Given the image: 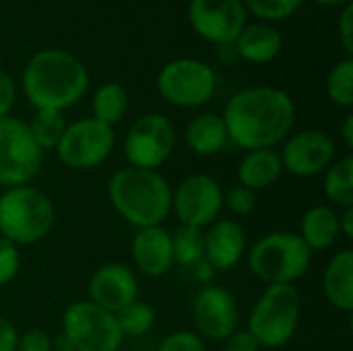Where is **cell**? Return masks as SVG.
<instances>
[{"mask_svg": "<svg viewBox=\"0 0 353 351\" xmlns=\"http://www.w3.org/2000/svg\"><path fill=\"white\" fill-rule=\"evenodd\" d=\"M221 118L230 143L240 149H275L292 134L296 103L283 89L259 85L238 91L225 103Z\"/></svg>", "mask_w": 353, "mask_h": 351, "instance_id": "1", "label": "cell"}, {"mask_svg": "<svg viewBox=\"0 0 353 351\" xmlns=\"http://www.w3.org/2000/svg\"><path fill=\"white\" fill-rule=\"evenodd\" d=\"M89 89L87 66L66 50H39L23 68V91L35 110L64 112Z\"/></svg>", "mask_w": 353, "mask_h": 351, "instance_id": "2", "label": "cell"}, {"mask_svg": "<svg viewBox=\"0 0 353 351\" xmlns=\"http://www.w3.org/2000/svg\"><path fill=\"white\" fill-rule=\"evenodd\" d=\"M114 211L132 228L161 225L172 213V186L157 170L122 168L108 182Z\"/></svg>", "mask_w": 353, "mask_h": 351, "instance_id": "3", "label": "cell"}, {"mask_svg": "<svg viewBox=\"0 0 353 351\" xmlns=\"http://www.w3.org/2000/svg\"><path fill=\"white\" fill-rule=\"evenodd\" d=\"M56 221L52 199L37 186L23 184L4 188L0 194V238L17 246L43 240Z\"/></svg>", "mask_w": 353, "mask_h": 351, "instance_id": "4", "label": "cell"}, {"mask_svg": "<svg viewBox=\"0 0 353 351\" xmlns=\"http://www.w3.org/2000/svg\"><path fill=\"white\" fill-rule=\"evenodd\" d=\"M250 273L267 285H294L312 265V250L298 232H271L246 250Z\"/></svg>", "mask_w": 353, "mask_h": 351, "instance_id": "5", "label": "cell"}, {"mask_svg": "<svg viewBox=\"0 0 353 351\" xmlns=\"http://www.w3.org/2000/svg\"><path fill=\"white\" fill-rule=\"evenodd\" d=\"M302 319V298L296 285H267L254 302L246 331L259 341L261 348L281 350L285 348Z\"/></svg>", "mask_w": 353, "mask_h": 351, "instance_id": "6", "label": "cell"}, {"mask_svg": "<svg viewBox=\"0 0 353 351\" xmlns=\"http://www.w3.org/2000/svg\"><path fill=\"white\" fill-rule=\"evenodd\" d=\"M217 89L215 70L196 58H178L168 62L157 74L159 95L176 108H201L209 103Z\"/></svg>", "mask_w": 353, "mask_h": 351, "instance_id": "7", "label": "cell"}, {"mask_svg": "<svg viewBox=\"0 0 353 351\" xmlns=\"http://www.w3.org/2000/svg\"><path fill=\"white\" fill-rule=\"evenodd\" d=\"M43 163V151L33 141L27 122L0 118V186L12 188L31 184Z\"/></svg>", "mask_w": 353, "mask_h": 351, "instance_id": "8", "label": "cell"}, {"mask_svg": "<svg viewBox=\"0 0 353 351\" xmlns=\"http://www.w3.org/2000/svg\"><path fill=\"white\" fill-rule=\"evenodd\" d=\"M62 333L70 339L74 351H118L124 339L116 314L89 300L72 302L64 310Z\"/></svg>", "mask_w": 353, "mask_h": 351, "instance_id": "9", "label": "cell"}, {"mask_svg": "<svg viewBox=\"0 0 353 351\" xmlns=\"http://www.w3.org/2000/svg\"><path fill=\"white\" fill-rule=\"evenodd\" d=\"M114 147L116 132L112 126L95 118H81L72 124H66L56 153L66 168L85 172L101 166L112 155Z\"/></svg>", "mask_w": 353, "mask_h": 351, "instance_id": "10", "label": "cell"}, {"mask_svg": "<svg viewBox=\"0 0 353 351\" xmlns=\"http://www.w3.org/2000/svg\"><path fill=\"white\" fill-rule=\"evenodd\" d=\"M174 147L176 130L170 118L155 112L139 116L124 137V155L128 166L141 170L161 168L172 157Z\"/></svg>", "mask_w": 353, "mask_h": 351, "instance_id": "11", "label": "cell"}, {"mask_svg": "<svg viewBox=\"0 0 353 351\" xmlns=\"http://www.w3.org/2000/svg\"><path fill=\"white\" fill-rule=\"evenodd\" d=\"M172 211L180 225L209 228L221 217L223 190L209 174H190L172 190Z\"/></svg>", "mask_w": 353, "mask_h": 351, "instance_id": "12", "label": "cell"}, {"mask_svg": "<svg viewBox=\"0 0 353 351\" xmlns=\"http://www.w3.org/2000/svg\"><path fill=\"white\" fill-rule=\"evenodd\" d=\"M194 333L203 339L225 341L240 325V310L234 294L221 285H203L190 304Z\"/></svg>", "mask_w": 353, "mask_h": 351, "instance_id": "13", "label": "cell"}, {"mask_svg": "<svg viewBox=\"0 0 353 351\" xmlns=\"http://www.w3.org/2000/svg\"><path fill=\"white\" fill-rule=\"evenodd\" d=\"M188 21L203 39L232 46L246 25V8L242 0H190Z\"/></svg>", "mask_w": 353, "mask_h": 351, "instance_id": "14", "label": "cell"}, {"mask_svg": "<svg viewBox=\"0 0 353 351\" xmlns=\"http://www.w3.org/2000/svg\"><path fill=\"white\" fill-rule=\"evenodd\" d=\"M335 141L319 128H304L283 141L281 163L283 170L298 178H312L325 174L335 161Z\"/></svg>", "mask_w": 353, "mask_h": 351, "instance_id": "15", "label": "cell"}, {"mask_svg": "<svg viewBox=\"0 0 353 351\" xmlns=\"http://www.w3.org/2000/svg\"><path fill=\"white\" fill-rule=\"evenodd\" d=\"M139 300V279L134 271L122 263L99 267L89 279V302L118 314L124 306Z\"/></svg>", "mask_w": 353, "mask_h": 351, "instance_id": "16", "label": "cell"}, {"mask_svg": "<svg viewBox=\"0 0 353 351\" xmlns=\"http://www.w3.org/2000/svg\"><path fill=\"white\" fill-rule=\"evenodd\" d=\"M248 238L238 219L219 217L205 228V261L215 271H232L246 257Z\"/></svg>", "mask_w": 353, "mask_h": 351, "instance_id": "17", "label": "cell"}, {"mask_svg": "<svg viewBox=\"0 0 353 351\" xmlns=\"http://www.w3.org/2000/svg\"><path fill=\"white\" fill-rule=\"evenodd\" d=\"M130 257L145 277H163L174 265L172 234L163 225L137 230L130 242Z\"/></svg>", "mask_w": 353, "mask_h": 351, "instance_id": "18", "label": "cell"}, {"mask_svg": "<svg viewBox=\"0 0 353 351\" xmlns=\"http://www.w3.org/2000/svg\"><path fill=\"white\" fill-rule=\"evenodd\" d=\"M232 46L242 60L250 64H269L279 56L283 48V37L279 29H275L271 23L259 21L244 25Z\"/></svg>", "mask_w": 353, "mask_h": 351, "instance_id": "19", "label": "cell"}, {"mask_svg": "<svg viewBox=\"0 0 353 351\" xmlns=\"http://www.w3.org/2000/svg\"><path fill=\"white\" fill-rule=\"evenodd\" d=\"M323 292L327 302L341 310H353V252L352 248H343L327 263L323 273Z\"/></svg>", "mask_w": 353, "mask_h": 351, "instance_id": "20", "label": "cell"}, {"mask_svg": "<svg viewBox=\"0 0 353 351\" xmlns=\"http://www.w3.org/2000/svg\"><path fill=\"white\" fill-rule=\"evenodd\" d=\"M283 174L281 155L275 149L246 151L238 163V182L252 192L273 186Z\"/></svg>", "mask_w": 353, "mask_h": 351, "instance_id": "21", "label": "cell"}, {"mask_svg": "<svg viewBox=\"0 0 353 351\" xmlns=\"http://www.w3.org/2000/svg\"><path fill=\"white\" fill-rule=\"evenodd\" d=\"M184 141L192 153L201 157H211L228 147L230 137H228L225 122L219 114L203 112L188 122L184 130Z\"/></svg>", "mask_w": 353, "mask_h": 351, "instance_id": "22", "label": "cell"}, {"mask_svg": "<svg viewBox=\"0 0 353 351\" xmlns=\"http://www.w3.org/2000/svg\"><path fill=\"white\" fill-rule=\"evenodd\" d=\"M298 236L304 240V244L314 252L331 248L341 232H339V211L329 205H316L310 207L300 221Z\"/></svg>", "mask_w": 353, "mask_h": 351, "instance_id": "23", "label": "cell"}, {"mask_svg": "<svg viewBox=\"0 0 353 351\" xmlns=\"http://www.w3.org/2000/svg\"><path fill=\"white\" fill-rule=\"evenodd\" d=\"M325 197L337 207V209H347L353 207V157L345 155L341 159H335L323 180Z\"/></svg>", "mask_w": 353, "mask_h": 351, "instance_id": "24", "label": "cell"}, {"mask_svg": "<svg viewBox=\"0 0 353 351\" xmlns=\"http://www.w3.org/2000/svg\"><path fill=\"white\" fill-rule=\"evenodd\" d=\"M91 110L95 120L108 124L114 128V124H118L128 110V93L120 83H105L101 85L91 99Z\"/></svg>", "mask_w": 353, "mask_h": 351, "instance_id": "25", "label": "cell"}, {"mask_svg": "<svg viewBox=\"0 0 353 351\" xmlns=\"http://www.w3.org/2000/svg\"><path fill=\"white\" fill-rule=\"evenodd\" d=\"M27 128L41 151H52L58 147V143L66 130V120H64L62 112L35 110L33 118L27 122Z\"/></svg>", "mask_w": 353, "mask_h": 351, "instance_id": "26", "label": "cell"}, {"mask_svg": "<svg viewBox=\"0 0 353 351\" xmlns=\"http://www.w3.org/2000/svg\"><path fill=\"white\" fill-rule=\"evenodd\" d=\"M172 250L174 263L180 267H194L205 259V230L178 225L172 232Z\"/></svg>", "mask_w": 353, "mask_h": 351, "instance_id": "27", "label": "cell"}, {"mask_svg": "<svg viewBox=\"0 0 353 351\" xmlns=\"http://www.w3.org/2000/svg\"><path fill=\"white\" fill-rule=\"evenodd\" d=\"M116 321H118L120 331H122L124 337L126 335L128 337H141V335H147L153 329V325H155V310L147 302L134 300V302H130L128 306H124L116 314Z\"/></svg>", "mask_w": 353, "mask_h": 351, "instance_id": "28", "label": "cell"}, {"mask_svg": "<svg viewBox=\"0 0 353 351\" xmlns=\"http://www.w3.org/2000/svg\"><path fill=\"white\" fill-rule=\"evenodd\" d=\"M327 95L335 106H353V60L345 58L337 62L327 77Z\"/></svg>", "mask_w": 353, "mask_h": 351, "instance_id": "29", "label": "cell"}, {"mask_svg": "<svg viewBox=\"0 0 353 351\" xmlns=\"http://www.w3.org/2000/svg\"><path fill=\"white\" fill-rule=\"evenodd\" d=\"M242 4L263 21H283L292 17L304 0H242Z\"/></svg>", "mask_w": 353, "mask_h": 351, "instance_id": "30", "label": "cell"}, {"mask_svg": "<svg viewBox=\"0 0 353 351\" xmlns=\"http://www.w3.org/2000/svg\"><path fill=\"white\" fill-rule=\"evenodd\" d=\"M223 209H228L236 217H246L256 209V192L248 190L242 184H236L228 192H223Z\"/></svg>", "mask_w": 353, "mask_h": 351, "instance_id": "31", "label": "cell"}, {"mask_svg": "<svg viewBox=\"0 0 353 351\" xmlns=\"http://www.w3.org/2000/svg\"><path fill=\"white\" fill-rule=\"evenodd\" d=\"M21 271V250L17 244L0 238V288L17 279Z\"/></svg>", "mask_w": 353, "mask_h": 351, "instance_id": "32", "label": "cell"}, {"mask_svg": "<svg viewBox=\"0 0 353 351\" xmlns=\"http://www.w3.org/2000/svg\"><path fill=\"white\" fill-rule=\"evenodd\" d=\"M157 351H207L205 339L199 337L194 331H174L170 333L161 343Z\"/></svg>", "mask_w": 353, "mask_h": 351, "instance_id": "33", "label": "cell"}, {"mask_svg": "<svg viewBox=\"0 0 353 351\" xmlns=\"http://www.w3.org/2000/svg\"><path fill=\"white\" fill-rule=\"evenodd\" d=\"M17 351H52V335L46 329L31 327L25 333H19Z\"/></svg>", "mask_w": 353, "mask_h": 351, "instance_id": "34", "label": "cell"}, {"mask_svg": "<svg viewBox=\"0 0 353 351\" xmlns=\"http://www.w3.org/2000/svg\"><path fill=\"white\" fill-rule=\"evenodd\" d=\"M14 99H17V85H14L12 77L0 68V118L10 116Z\"/></svg>", "mask_w": 353, "mask_h": 351, "instance_id": "35", "label": "cell"}, {"mask_svg": "<svg viewBox=\"0 0 353 351\" xmlns=\"http://www.w3.org/2000/svg\"><path fill=\"white\" fill-rule=\"evenodd\" d=\"M337 31H339V39L343 43V50L347 52V58H352L353 54V4L347 2L345 8L341 10V17L337 21Z\"/></svg>", "mask_w": 353, "mask_h": 351, "instance_id": "36", "label": "cell"}, {"mask_svg": "<svg viewBox=\"0 0 353 351\" xmlns=\"http://www.w3.org/2000/svg\"><path fill=\"white\" fill-rule=\"evenodd\" d=\"M263 348L259 345V341L246 331V329H238L234 331L228 339H225V351H261Z\"/></svg>", "mask_w": 353, "mask_h": 351, "instance_id": "37", "label": "cell"}, {"mask_svg": "<svg viewBox=\"0 0 353 351\" xmlns=\"http://www.w3.org/2000/svg\"><path fill=\"white\" fill-rule=\"evenodd\" d=\"M17 341H19L17 327L4 317H0V351H17Z\"/></svg>", "mask_w": 353, "mask_h": 351, "instance_id": "38", "label": "cell"}, {"mask_svg": "<svg viewBox=\"0 0 353 351\" xmlns=\"http://www.w3.org/2000/svg\"><path fill=\"white\" fill-rule=\"evenodd\" d=\"M339 232L347 240L353 238V207H347V209L339 211Z\"/></svg>", "mask_w": 353, "mask_h": 351, "instance_id": "39", "label": "cell"}, {"mask_svg": "<svg viewBox=\"0 0 353 351\" xmlns=\"http://www.w3.org/2000/svg\"><path fill=\"white\" fill-rule=\"evenodd\" d=\"M192 269H194V277H196L201 283H209V281L215 277V273H217V271H215V269H213L205 259H203L201 263H196Z\"/></svg>", "mask_w": 353, "mask_h": 351, "instance_id": "40", "label": "cell"}, {"mask_svg": "<svg viewBox=\"0 0 353 351\" xmlns=\"http://www.w3.org/2000/svg\"><path fill=\"white\" fill-rule=\"evenodd\" d=\"M341 137L345 141V147L353 149V114H347L345 120H343V126H341Z\"/></svg>", "mask_w": 353, "mask_h": 351, "instance_id": "41", "label": "cell"}, {"mask_svg": "<svg viewBox=\"0 0 353 351\" xmlns=\"http://www.w3.org/2000/svg\"><path fill=\"white\" fill-rule=\"evenodd\" d=\"M52 351H74V348H72L70 339L60 331L52 337Z\"/></svg>", "mask_w": 353, "mask_h": 351, "instance_id": "42", "label": "cell"}, {"mask_svg": "<svg viewBox=\"0 0 353 351\" xmlns=\"http://www.w3.org/2000/svg\"><path fill=\"white\" fill-rule=\"evenodd\" d=\"M314 2L323 6H339V4H347L350 0H314Z\"/></svg>", "mask_w": 353, "mask_h": 351, "instance_id": "43", "label": "cell"}, {"mask_svg": "<svg viewBox=\"0 0 353 351\" xmlns=\"http://www.w3.org/2000/svg\"><path fill=\"white\" fill-rule=\"evenodd\" d=\"M269 351H281V350H269Z\"/></svg>", "mask_w": 353, "mask_h": 351, "instance_id": "44", "label": "cell"}]
</instances>
